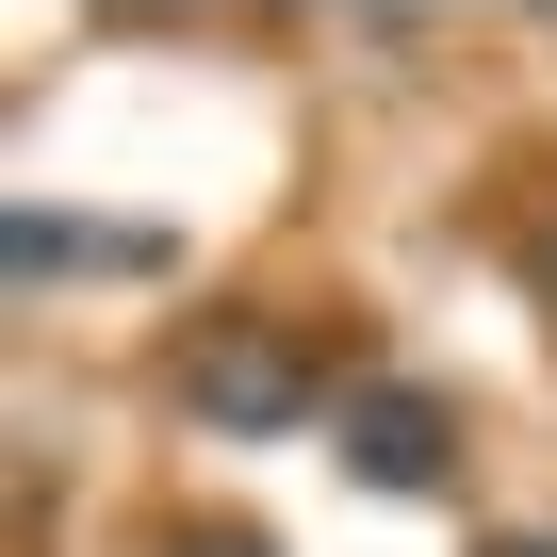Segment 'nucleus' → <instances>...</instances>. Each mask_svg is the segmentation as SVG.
<instances>
[{"label":"nucleus","mask_w":557,"mask_h":557,"mask_svg":"<svg viewBox=\"0 0 557 557\" xmlns=\"http://www.w3.org/2000/svg\"><path fill=\"white\" fill-rule=\"evenodd\" d=\"M181 394H197V426H230V443H278V426H312V410H329V361L278 329V312H197V345H181Z\"/></svg>","instance_id":"1"},{"label":"nucleus","mask_w":557,"mask_h":557,"mask_svg":"<svg viewBox=\"0 0 557 557\" xmlns=\"http://www.w3.org/2000/svg\"><path fill=\"white\" fill-rule=\"evenodd\" d=\"M443 443H459L443 394H410V377H361V394H345V459H361L377 492H443Z\"/></svg>","instance_id":"2"},{"label":"nucleus","mask_w":557,"mask_h":557,"mask_svg":"<svg viewBox=\"0 0 557 557\" xmlns=\"http://www.w3.org/2000/svg\"><path fill=\"white\" fill-rule=\"evenodd\" d=\"M475 557H557V524H508V541H475Z\"/></svg>","instance_id":"3"},{"label":"nucleus","mask_w":557,"mask_h":557,"mask_svg":"<svg viewBox=\"0 0 557 557\" xmlns=\"http://www.w3.org/2000/svg\"><path fill=\"white\" fill-rule=\"evenodd\" d=\"M164 557H262V541H230V524H213V541H164Z\"/></svg>","instance_id":"4"},{"label":"nucleus","mask_w":557,"mask_h":557,"mask_svg":"<svg viewBox=\"0 0 557 557\" xmlns=\"http://www.w3.org/2000/svg\"><path fill=\"white\" fill-rule=\"evenodd\" d=\"M541 296H557V230H541Z\"/></svg>","instance_id":"5"}]
</instances>
